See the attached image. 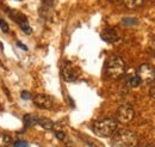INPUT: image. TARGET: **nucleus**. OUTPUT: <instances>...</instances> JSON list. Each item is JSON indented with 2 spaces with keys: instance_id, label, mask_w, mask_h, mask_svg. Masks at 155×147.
I'll return each instance as SVG.
<instances>
[{
  "instance_id": "f257e3e1",
  "label": "nucleus",
  "mask_w": 155,
  "mask_h": 147,
  "mask_svg": "<svg viewBox=\"0 0 155 147\" xmlns=\"http://www.w3.org/2000/svg\"><path fill=\"white\" fill-rule=\"evenodd\" d=\"M138 136L130 129H119L112 135L111 144L114 147H136Z\"/></svg>"
},
{
  "instance_id": "f03ea898",
  "label": "nucleus",
  "mask_w": 155,
  "mask_h": 147,
  "mask_svg": "<svg viewBox=\"0 0 155 147\" xmlns=\"http://www.w3.org/2000/svg\"><path fill=\"white\" fill-rule=\"evenodd\" d=\"M118 127V122L114 117H106L94 121L92 125V130L94 134L100 138H110L115 134Z\"/></svg>"
},
{
  "instance_id": "7ed1b4c3",
  "label": "nucleus",
  "mask_w": 155,
  "mask_h": 147,
  "mask_svg": "<svg viewBox=\"0 0 155 147\" xmlns=\"http://www.w3.org/2000/svg\"><path fill=\"white\" fill-rule=\"evenodd\" d=\"M125 73V62L119 56H111L106 60L105 63V74L110 79H119Z\"/></svg>"
},
{
  "instance_id": "20e7f679",
  "label": "nucleus",
  "mask_w": 155,
  "mask_h": 147,
  "mask_svg": "<svg viewBox=\"0 0 155 147\" xmlns=\"http://www.w3.org/2000/svg\"><path fill=\"white\" fill-rule=\"evenodd\" d=\"M61 74H62L63 79H64V81L72 83V81H75V80L79 79V77L81 74V71L73 62L64 61L63 65H62V68H61Z\"/></svg>"
},
{
  "instance_id": "39448f33",
  "label": "nucleus",
  "mask_w": 155,
  "mask_h": 147,
  "mask_svg": "<svg viewBox=\"0 0 155 147\" xmlns=\"http://www.w3.org/2000/svg\"><path fill=\"white\" fill-rule=\"evenodd\" d=\"M137 75L143 84H152L155 81V68L149 63H142L137 68Z\"/></svg>"
},
{
  "instance_id": "423d86ee",
  "label": "nucleus",
  "mask_w": 155,
  "mask_h": 147,
  "mask_svg": "<svg viewBox=\"0 0 155 147\" xmlns=\"http://www.w3.org/2000/svg\"><path fill=\"white\" fill-rule=\"evenodd\" d=\"M7 11H8L10 17L13 19V20L17 22V24L20 26V29H21L26 35H31L32 29H31V26L29 25L28 18H26L24 15H21L20 12H18V11H15V10H11V9H7Z\"/></svg>"
},
{
  "instance_id": "0eeeda50",
  "label": "nucleus",
  "mask_w": 155,
  "mask_h": 147,
  "mask_svg": "<svg viewBox=\"0 0 155 147\" xmlns=\"http://www.w3.org/2000/svg\"><path fill=\"white\" fill-rule=\"evenodd\" d=\"M135 117V111L131 105L129 104H123L118 108L117 110V121L122 123H129L134 120Z\"/></svg>"
},
{
  "instance_id": "6e6552de",
  "label": "nucleus",
  "mask_w": 155,
  "mask_h": 147,
  "mask_svg": "<svg viewBox=\"0 0 155 147\" xmlns=\"http://www.w3.org/2000/svg\"><path fill=\"white\" fill-rule=\"evenodd\" d=\"M32 101H34V103L38 108H41V109H47V110L53 109L54 103H55L54 98L51 96H49V94H45V93H38V94H36Z\"/></svg>"
},
{
  "instance_id": "1a4fd4ad",
  "label": "nucleus",
  "mask_w": 155,
  "mask_h": 147,
  "mask_svg": "<svg viewBox=\"0 0 155 147\" xmlns=\"http://www.w3.org/2000/svg\"><path fill=\"white\" fill-rule=\"evenodd\" d=\"M101 39H104L107 43H115L119 39V34L116 29L114 28H107L105 30H103V32L100 34Z\"/></svg>"
},
{
  "instance_id": "9d476101",
  "label": "nucleus",
  "mask_w": 155,
  "mask_h": 147,
  "mask_svg": "<svg viewBox=\"0 0 155 147\" xmlns=\"http://www.w3.org/2000/svg\"><path fill=\"white\" fill-rule=\"evenodd\" d=\"M23 121H24V125H25L26 128L38 125V117L35 116V115H31V114H26V115L23 117Z\"/></svg>"
},
{
  "instance_id": "9b49d317",
  "label": "nucleus",
  "mask_w": 155,
  "mask_h": 147,
  "mask_svg": "<svg viewBox=\"0 0 155 147\" xmlns=\"http://www.w3.org/2000/svg\"><path fill=\"white\" fill-rule=\"evenodd\" d=\"M38 125L45 130H53L54 129V122L50 118L47 117H38Z\"/></svg>"
},
{
  "instance_id": "f8f14e48",
  "label": "nucleus",
  "mask_w": 155,
  "mask_h": 147,
  "mask_svg": "<svg viewBox=\"0 0 155 147\" xmlns=\"http://www.w3.org/2000/svg\"><path fill=\"white\" fill-rule=\"evenodd\" d=\"M12 144V136L7 133L0 132V147H8Z\"/></svg>"
},
{
  "instance_id": "ddd939ff",
  "label": "nucleus",
  "mask_w": 155,
  "mask_h": 147,
  "mask_svg": "<svg viewBox=\"0 0 155 147\" xmlns=\"http://www.w3.org/2000/svg\"><path fill=\"white\" fill-rule=\"evenodd\" d=\"M125 7L130 9V10H134V9H137L140 6H142L144 4V0H123Z\"/></svg>"
},
{
  "instance_id": "4468645a",
  "label": "nucleus",
  "mask_w": 155,
  "mask_h": 147,
  "mask_svg": "<svg viewBox=\"0 0 155 147\" xmlns=\"http://www.w3.org/2000/svg\"><path fill=\"white\" fill-rule=\"evenodd\" d=\"M127 83H128V85H129L130 87H137V86L141 85V80H140V78H138L137 74H135V75H130V77L128 78Z\"/></svg>"
},
{
  "instance_id": "2eb2a0df",
  "label": "nucleus",
  "mask_w": 155,
  "mask_h": 147,
  "mask_svg": "<svg viewBox=\"0 0 155 147\" xmlns=\"http://www.w3.org/2000/svg\"><path fill=\"white\" fill-rule=\"evenodd\" d=\"M122 24H123V25H127V26H133V25H137V24H138V20L136 18L125 17V18L122 19Z\"/></svg>"
},
{
  "instance_id": "dca6fc26",
  "label": "nucleus",
  "mask_w": 155,
  "mask_h": 147,
  "mask_svg": "<svg viewBox=\"0 0 155 147\" xmlns=\"http://www.w3.org/2000/svg\"><path fill=\"white\" fill-rule=\"evenodd\" d=\"M0 28H1V30H2L5 34H7V32L10 31V26H8V24H7L4 19H0Z\"/></svg>"
},
{
  "instance_id": "f3484780",
  "label": "nucleus",
  "mask_w": 155,
  "mask_h": 147,
  "mask_svg": "<svg viewBox=\"0 0 155 147\" xmlns=\"http://www.w3.org/2000/svg\"><path fill=\"white\" fill-rule=\"evenodd\" d=\"M84 140L86 141V144H87V145H88L90 147H101L100 145H99V144H98V142L93 141V140H91V139H88L87 136H85V138H84Z\"/></svg>"
},
{
  "instance_id": "a211bd4d",
  "label": "nucleus",
  "mask_w": 155,
  "mask_h": 147,
  "mask_svg": "<svg viewBox=\"0 0 155 147\" xmlns=\"http://www.w3.org/2000/svg\"><path fill=\"white\" fill-rule=\"evenodd\" d=\"M13 146L15 147H28V142H25V141H21V140H18V141H16L15 144H13Z\"/></svg>"
},
{
  "instance_id": "6ab92c4d",
  "label": "nucleus",
  "mask_w": 155,
  "mask_h": 147,
  "mask_svg": "<svg viewBox=\"0 0 155 147\" xmlns=\"http://www.w3.org/2000/svg\"><path fill=\"white\" fill-rule=\"evenodd\" d=\"M149 96L155 99V81L152 83V86H150V89H149Z\"/></svg>"
},
{
  "instance_id": "aec40b11",
  "label": "nucleus",
  "mask_w": 155,
  "mask_h": 147,
  "mask_svg": "<svg viewBox=\"0 0 155 147\" xmlns=\"http://www.w3.org/2000/svg\"><path fill=\"white\" fill-rule=\"evenodd\" d=\"M20 96H21V98L24 99V101H28V99H30V93L28 91H21V93H20Z\"/></svg>"
},
{
  "instance_id": "412c9836",
  "label": "nucleus",
  "mask_w": 155,
  "mask_h": 147,
  "mask_svg": "<svg viewBox=\"0 0 155 147\" xmlns=\"http://www.w3.org/2000/svg\"><path fill=\"white\" fill-rule=\"evenodd\" d=\"M149 44H150V47H152V48L155 50V32H153V34L150 35V41H149Z\"/></svg>"
},
{
  "instance_id": "4be33fe9",
  "label": "nucleus",
  "mask_w": 155,
  "mask_h": 147,
  "mask_svg": "<svg viewBox=\"0 0 155 147\" xmlns=\"http://www.w3.org/2000/svg\"><path fill=\"white\" fill-rule=\"evenodd\" d=\"M17 46H18V47H20L21 49H24V50H28V48H26V47H25L24 44H21L20 42H17Z\"/></svg>"
},
{
  "instance_id": "5701e85b",
  "label": "nucleus",
  "mask_w": 155,
  "mask_h": 147,
  "mask_svg": "<svg viewBox=\"0 0 155 147\" xmlns=\"http://www.w3.org/2000/svg\"><path fill=\"white\" fill-rule=\"evenodd\" d=\"M141 147H153L152 145H143V146H141Z\"/></svg>"
},
{
  "instance_id": "b1692460",
  "label": "nucleus",
  "mask_w": 155,
  "mask_h": 147,
  "mask_svg": "<svg viewBox=\"0 0 155 147\" xmlns=\"http://www.w3.org/2000/svg\"><path fill=\"white\" fill-rule=\"evenodd\" d=\"M0 48H1V49H2V44H1V43H0Z\"/></svg>"
},
{
  "instance_id": "393cba45",
  "label": "nucleus",
  "mask_w": 155,
  "mask_h": 147,
  "mask_svg": "<svg viewBox=\"0 0 155 147\" xmlns=\"http://www.w3.org/2000/svg\"><path fill=\"white\" fill-rule=\"evenodd\" d=\"M109 1H117V0H109Z\"/></svg>"
},
{
  "instance_id": "a878e982",
  "label": "nucleus",
  "mask_w": 155,
  "mask_h": 147,
  "mask_svg": "<svg viewBox=\"0 0 155 147\" xmlns=\"http://www.w3.org/2000/svg\"><path fill=\"white\" fill-rule=\"evenodd\" d=\"M18 1H20V0H18Z\"/></svg>"
}]
</instances>
